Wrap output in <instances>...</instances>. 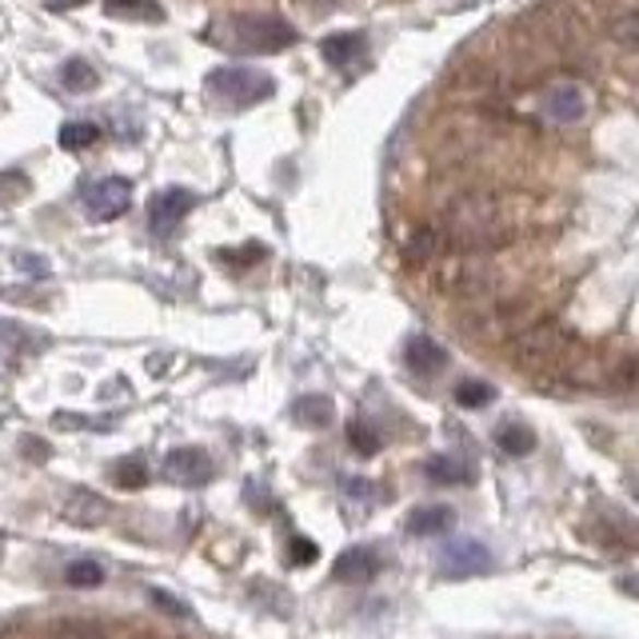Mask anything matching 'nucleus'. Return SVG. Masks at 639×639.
I'll return each instance as SVG.
<instances>
[{
	"mask_svg": "<svg viewBox=\"0 0 639 639\" xmlns=\"http://www.w3.org/2000/svg\"><path fill=\"white\" fill-rule=\"evenodd\" d=\"M443 236H448V248L488 252V248H504L520 236V216H511L508 200L500 192H468L448 209Z\"/></svg>",
	"mask_w": 639,
	"mask_h": 639,
	"instance_id": "1",
	"label": "nucleus"
},
{
	"mask_svg": "<svg viewBox=\"0 0 639 639\" xmlns=\"http://www.w3.org/2000/svg\"><path fill=\"white\" fill-rule=\"evenodd\" d=\"M209 40L228 52L268 57V52H284L296 45V28L272 12H233V16L209 24Z\"/></svg>",
	"mask_w": 639,
	"mask_h": 639,
	"instance_id": "2",
	"label": "nucleus"
},
{
	"mask_svg": "<svg viewBox=\"0 0 639 639\" xmlns=\"http://www.w3.org/2000/svg\"><path fill=\"white\" fill-rule=\"evenodd\" d=\"M216 100L233 108H248V105H260L268 96L276 93V81L260 69H248V64H224V69H212L209 81H204Z\"/></svg>",
	"mask_w": 639,
	"mask_h": 639,
	"instance_id": "3",
	"label": "nucleus"
},
{
	"mask_svg": "<svg viewBox=\"0 0 639 639\" xmlns=\"http://www.w3.org/2000/svg\"><path fill=\"white\" fill-rule=\"evenodd\" d=\"M568 344H571V332L559 320H532L520 336L511 340V356L523 368H540V364L564 360Z\"/></svg>",
	"mask_w": 639,
	"mask_h": 639,
	"instance_id": "4",
	"label": "nucleus"
},
{
	"mask_svg": "<svg viewBox=\"0 0 639 639\" xmlns=\"http://www.w3.org/2000/svg\"><path fill=\"white\" fill-rule=\"evenodd\" d=\"M436 284H440V292L455 296V300H468V296H484V292L496 284V276H492V268L480 260V252H468V256L443 260V264L436 268Z\"/></svg>",
	"mask_w": 639,
	"mask_h": 639,
	"instance_id": "5",
	"label": "nucleus"
},
{
	"mask_svg": "<svg viewBox=\"0 0 639 639\" xmlns=\"http://www.w3.org/2000/svg\"><path fill=\"white\" fill-rule=\"evenodd\" d=\"M540 108H544V117L552 120V125H580L588 113H592V93H588V84L583 81H571V76H564V81L547 84L544 93H540Z\"/></svg>",
	"mask_w": 639,
	"mask_h": 639,
	"instance_id": "6",
	"label": "nucleus"
},
{
	"mask_svg": "<svg viewBox=\"0 0 639 639\" xmlns=\"http://www.w3.org/2000/svg\"><path fill=\"white\" fill-rule=\"evenodd\" d=\"M496 568V556L480 540H455L440 552L436 559V571L443 580H468V576H488Z\"/></svg>",
	"mask_w": 639,
	"mask_h": 639,
	"instance_id": "7",
	"label": "nucleus"
},
{
	"mask_svg": "<svg viewBox=\"0 0 639 639\" xmlns=\"http://www.w3.org/2000/svg\"><path fill=\"white\" fill-rule=\"evenodd\" d=\"M161 472L173 488H204L216 476V464H212V455L204 448H173L164 455Z\"/></svg>",
	"mask_w": 639,
	"mask_h": 639,
	"instance_id": "8",
	"label": "nucleus"
},
{
	"mask_svg": "<svg viewBox=\"0 0 639 639\" xmlns=\"http://www.w3.org/2000/svg\"><path fill=\"white\" fill-rule=\"evenodd\" d=\"M81 200H84V212L93 221H117V216L128 212V204H132V185H128L125 176H105V180L84 185Z\"/></svg>",
	"mask_w": 639,
	"mask_h": 639,
	"instance_id": "9",
	"label": "nucleus"
},
{
	"mask_svg": "<svg viewBox=\"0 0 639 639\" xmlns=\"http://www.w3.org/2000/svg\"><path fill=\"white\" fill-rule=\"evenodd\" d=\"M192 209H197V192H188V188H161V192L149 200L152 233L168 236L173 228H180V221H185Z\"/></svg>",
	"mask_w": 639,
	"mask_h": 639,
	"instance_id": "10",
	"label": "nucleus"
},
{
	"mask_svg": "<svg viewBox=\"0 0 639 639\" xmlns=\"http://www.w3.org/2000/svg\"><path fill=\"white\" fill-rule=\"evenodd\" d=\"M60 516H64V523H72V528H100V523L113 516V504L93 488H76L69 500H64Z\"/></svg>",
	"mask_w": 639,
	"mask_h": 639,
	"instance_id": "11",
	"label": "nucleus"
},
{
	"mask_svg": "<svg viewBox=\"0 0 639 639\" xmlns=\"http://www.w3.org/2000/svg\"><path fill=\"white\" fill-rule=\"evenodd\" d=\"M376 571H380L376 547H348V552H340V559L332 564V580L336 583H368Z\"/></svg>",
	"mask_w": 639,
	"mask_h": 639,
	"instance_id": "12",
	"label": "nucleus"
},
{
	"mask_svg": "<svg viewBox=\"0 0 639 639\" xmlns=\"http://www.w3.org/2000/svg\"><path fill=\"white\" fill-rule=\"evenodd\" d=\"M404 364L416 376H436L443 364H448V352H443V344H436L431 336L416 332V336H407V344H404Z\"/></svg>",
	"mask_w": 639,
	"mask_h": 639,
	"instance_id": "13",
	"label": "nucleus"
},
{
	"mask_svg": "<svg viewBox=\"0 0 639 639\" xmlns=\"http://www.w3.org/2000/svg\"><path fill=\"white\" fill-rule=\"evenodd\" d=\"M443 248H448V236H443V228H416V233L407 236V245H404V260L407 264H436L443 256Z\"/></svg>",
	"mask_w": 639,
	"mask_h": 639,
	"instance_id": "14",
	"label": "nucleus"
},
{
	"mask_svg": "<svg viewBox=\"0 0 639 639\" xmlns=\"http://www.w3.org/2000/svg\"><path fill=\"white\" fill-rule=\"evenodd\" d=\"M320 52H324V60L332 69H352L368 52V40H364V33H332L320 45Z\"/></svg>",
	"mask_w": 639,
	"mask_h": 639,
	"instance_id": "15",
	"label": "nucleus"
},
{
	"mask_svg": "<svg viewBox=\"0 0 639 639\" xmlns=\"http://www.w3.org/2000/svg\"><path fill=\"white\" fill-rule=\"evenodd\" d=\"M332 416H336V404H332L328 395H320V392H308V395H300V400L292 404V419H296V424H304V428H328V424H332Z\"/></svg>",
	"mask_w": 639,
	"mask_h": 639,
	"instance_id": "16",
	"label": "nucleus"
},
{
	"mask_svg": "<svg viewBox=\"0 0 639 639\" xmlns=\"http://www.w3.org/2000/svg\"><path fill=\"white\" fill-rule=\"evenodd\" d=\"M455 523V511L448 504H428V508H416L407 516V532L412 535H440Z\"/></svg>",
	"mask_w": 639,
	"mask_h": 639,
	"instance_id": "17",
	"label": "nucleus"
},
{
	"mask_svg": "<svg viewBox=\"0 0 639 639\" xmlns=\"http://www.w3.org/2000/svg\"><path fill=\"white\" fill-rule=\"evenodd\" d=\"M424 476L431 484H440V488H455V484H468L472 480V468L464 460H455V455H431L428 464H424Z\"/></svg>",
	"mask_w": 639,
	"mask_h": 639,
	"instance_id": "18",
	"label": "nucleus"
},
{
	"mask_svg": "<svg viewBox=\"0 0 639 639\" xmlns=\"http://www.w3.org/2000/svg\"><path fill=\"white\" fill-rule=\"evenodd\" d=\"M496 448H500L504 455H511V460H520V455H528L535 448V436L528 424H520V419H508V424H500L496 428Z\"/></svg>",
	"mask_w": 639,
	"mask_h": 639,
	"instance_id": "19",
	"label": "nucleus"
},
{
	"mask_svg": "<svg viewBox=\"0 0 639 639\" xmlns=\"http://www.w3.org/2000/svg\"><path fill=\"white\" fill-rule=\"evenodd\" d=\"M105 12L117 16V21H144V24L164 21V9L156 0H105Z\"/></svg>",
	"mask_w": 639,
	"mask_h": 639,
	"instance_id": "20",
	"label": "nucleus"
},
{
	"mask_svg": "<svg viewBox=\"0 0 639 639\" xmlns=\"http://www.w3.org/2000/svg\"><path fill=\"white\" fill-rule=\"evenodd\" d=\"M607 40L631 57H639V12H619L607 21Z\"/></svg>",
	"mask_w": 639,
	"mask_h": 639,
	"instance_id": "21",
	"label": "nucleus"
},
{
	"mask_svg": "<svg viewBox=\"0 0 639 639\" xmlns=\"http://www.w3.org/2000/svg\"><path fill=\"white\" fill-rule=\"evenodd\" d=\"M64 583L69 588H81V592H93L105 583V568L96 564V559H72L69 568H64Z\"/></svg>",
	"mask_w": 639,
	"mask_h": 639,
	"instance_id": "22",
	"label": "nucleus"
},
{
	"mask_svg": "<svg viewBox=\"0 0 639 639\" xmlns=\"http://www.w3.org/2000/svg\"><path fill=\"white\" fill-rule=\"evenodd\" d=\"M96 140H100V128H96L93 120H72V125L60 128V149H64V152L93 149Z\"/></svg>",
	"mask_w": 639,
	"mask_h": 639,
	"instance_id": "23",
	"label": "nucleus"
},
{
	"mask_svg": "<svg viewBox=\"0 0 639 639\" xmlns=\"http://www.w3.org/2000/svg\"><path fill=\"white\" fill-rule=\"evenodd\" d=\"M113 480H117V488L137 492L149 484V464H144L140 455H125V460H117V468H113Z\"/></svg>",
	"mask_w": 639,
	"mask_h": 639,
	"instance_id": "24",
	"label": "nucleus"
},
{
	"mask_svg": "<svg viewBox=\"0 0 639 639\" xmlns=\"http://www.w3.org/2000/svg\"><path fill=\"white\" fill-rule=\"evenodd\" d=\"M60 81H64V88H72V93H93L96 84H100V76H96L93 64H84V60H69L64 72H60Z\"/></svg>",
	"mask_w": 639,
	"mask_h": 639,
	"instance_id": "25",
	"label": "nucleus"
},
{
	"mask_svg": "<svg viewBox=\"0 0 639 639\" xmlns=\"http://www.w3.org/2000/svg\"><path fill=\"white\" fill-rule=\"evenodd\" d=\"M348 443L360 455H376L383 448V436L372 428V424H368V419H352L348 424Z\"/></svg>",
	"mask_w": 639,
	"mask_h": 639,
	"instance_id": "26",
	"label": "nucleus"
},
{
	"mask_svg": "<svg viewBox=\"0 0 639 639\" xmlns=\"http://www.w3.org/2000/svg\"><path fill=\"white\" fill-rule=\"evenodd\" d=\"M496 400V388L488 380H464L455 388V404L460 407H488Z\"/></svg>",
	"mask_w": 639,
	"mask_h": 639,
	"instance_id": "27",
	"label": "nucleus"
},
{
	"mask_svg": "<svg viewBox=\"0 0 639 639\" xmlns=\"http://www.w3.org/2000/svg\"><path fill=\"white\" fill-rule=\"evenodd\" d=\"M149 600H152V604H156V607H161V612H173L176 619H188V616H192V612H188V604H185V600H176V595L161 592V588H152V592H149Z\"/></svg>",
	"mask_w": 639,
	"mask_h": 639,
	"instance_id": "28",
	"label": "nucleus"
},
{
	"mask_svg": "<svg viewBox=\"0 0 639 639\" xmlns=\"http://www.w3.org/2000/svg\"><path fill=\"white\" fill-rule=\"evenodd\" d=\"M316 556H320V547H316L312 540H292V544H288V559L296 564V568H308V564H316Z\"/></svg>",
	"mask_w": 639,
	"mask_h": 639,
	"instance_id": "29",
	"label": "nucleus"
},
{
	"mask_svg": "<svg viewBox=\"0 0 639 639\" xmlns=\"http://www.w3.org/2000/svg\"><path fill=\"white\" fill-rule=\"evenodd\" d=\"M612 383H616V388H639V360L619 364L616 372H612Z\"/></svg>",
	"mask_w": 639,
	"mask_h": 639,
	"instance_id": "30",
	"label": "nucleus"
},
{
	"mask_svg": "<svg viewBox=\"0 0 639 639\" xmlns=\"http://www.w3.org/2000/svg\"><path fill=\"white\" fill-rule=\"evenodd\" d=\"M16 268H21V272H28V276H48V260H45V256L16 252Z\"/></svg>",
	"mask_w": 639,
	"mask_h": 639,
	"instance_id": "31",
	"label": "nucleus"
},
{
	"mask_svg": "<svg viewBox=\"0 0 639 639\" xmlns=\"http://www.w3.org/2000/svg\"><path fill=\"white\" fill-rule=\"evenodd\" d=\"M21 452L28 455L33 464H45L48 455H52V448H48L45 440H36V436H24V440H21Z\"/></svg>",
	"mask_w": 639,
	"mask_h": 639,
	"instance_id": "32",
	"label": "nucleus"
},
{
	"mask_svg": "<svg viewBox=\"0 0 639 639\" xmlns=\"http://www.w3.org/2000/svg\"><path fill=\"white\" fill-rule=\"evenodd\" d=\"M52 639H100L96 628H84V624H72V628H60Z\"/></svg>",
	"mask_w": 639,
	"mask_h": 639,
	"instance_id": "33",
	"label": "nucleus"
},
{
	"mask_svg": "<svg viewBox=\"0 0 639 639\" xmlns=\"http://www.w3.org/2000/svg\"><path fill=\"white\" fill-rule=\"evenodd\" d=\"M0 188H16V197H24V192H28V180H24L21 173H12V176H0Z\"/></svg>",
	"mask_w": 639,
	"mask_h": 639,
	"instance_id": "34",
	"label": "nucleus"
},
{
	"mask_svg": "<svg viewBox=\"0 0 639 639\" xmlns=\"http://www.w3.org/2000/svg\"><path fill=\"white\" fill-rule=\"evenodd\" d=\"M81 4H88V0H48L52 12H69V9H81Z\"/></svg>",
	"mask_w": 639,
	"mask_h": 639,
	"instance_id": "35",
	"label": "nucleus"
}]
</instances>
